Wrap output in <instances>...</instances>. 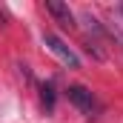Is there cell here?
Here are the masks:
<instances>
[{
	"label": "cell",
	"mask_w": 123,
	"mask_h": 123,
	"mask_svg": "<svg viewBox=\"0 0 123 123\" xmlns=\"http://www.w3.org/2000/svg\"><path fill=\"white\" fill-rule=\"evenodd\" d=\"M40 100H43V109H46V112L55 109V86H52V83H43V86H40Z\"/></svg>",
	"instance_id": "obj_4"
},
{
	"label": "cell",
	"mask_w": 123,
	"mask_h": 123,
	"mask_svg": "<svg viewBox=\"0 0 123 123\" xmlns=\"http://www.w3.org/2000/svg\"><path fill=\"white\" fill-rule=\"evenodd\" d=\"M66 94H69V100H72L83 115H89V117H92L94 112H97V100H94V94L89 92L86 86L74 83V86H69V89H66Z\"/></svg>",
	"instance_id": "obj_2"
},
{
	"label": "cell",
	"mask_w": 123,
	"mask_h": 123,
	"mask_svg": "<svg viewBox=\"0 0 123 123\" xmlns=\"http://www.w3.org/2000/svg\"><path fill=\"white\" fill-rule=\"evenodd\" d=\"M46 12L60 23L63 29H74V14H72V9L60 3V0H46Z\"/></svg>",
	"instance_id": "obj_3"
},
{
	"label": "cell",
	"mask_w": 123,
	"mask_h": 123,
	"mask_svg": "<svg viewBox=\"0 0 123 123\" xmlns=\"http://www.w3.org/2000/svg\"><path fill=\"white\" fill-rule=\"evenodd\" d=\"M43 46H46V49H49V52H52L60 63H66L69 69H80V57H77V55L63 43L57 34H43Z\"/></svg>",
	"instance_id": "obj_1"
},
{
	"label": "cell",
	"mask_w": 123,
	"mask_h": 123,
	"mask_svg": "<svg viewBox=\"0 0 123 123\" xmlns=\"http://www.w3.org/2000/svg\"><path fill=\"white\" fill-rule=\"evenodd\" d=\"M120 12H123V6H120Z\"/></svg>",
	"instance_id": "obj_5"
}]
</instances>
